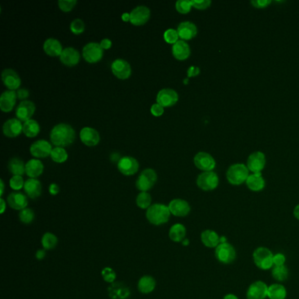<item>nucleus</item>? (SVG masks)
<instances>
[{"mask_svg": "<svg viewBox=\"0 0 299 299\" xmlns=\"http://www.w3.org/2000/svg\"><path fill=\"white\" fill-rule=\"evenodd\" d=\"M192 7L193 6H192V4H191V1L178 0L176 3V11L181 14H189Z\"/></svg>", "mask_w": 299, "mask_h": 299, "instance_id": "a18cd8bd", "label": "nucleus"}, {"mask_svg": "<svg viewBox=\"0 0 299 299\" xmlns=\"http://www.w3.org/2000/svg\"><path fill=\"white\" fill-rule=\"evenodd\" d=\"M285 262L286 257L283 254L277 253L276 255H274V258H273L274 266H283L285 264Z\"/></svg>", "mask_w": 299, "mask_h": 299, "instance_id": "864d4df0", "label": "nucleus"}, {"mask_svg": "<svg viewBox=\"0 0 299 299\" xmlns=\"http://www.w3.org/2000/svg\"><path fill=\"white\" fill-rule=\"evenodd\" d=\"M50 157L52 159L54 163H63L66 162L69 157V154L67 152L66 150L64 148L61 147H56L52 150V153Z\"/></svg>", "mask_w": 299, "mask_h": 299, "instance_id": "58836bf2", "label": "nucleus"}, {"mask_svg": "<svg viewBox=\"0 0 299 299\" xmlns=\"http://www.w3.org/2000/svg\"><path fill=\"white\" fill-rule=\"evenodd\" d=\"M70 28L74 35L78 36L83 34L85 30V24L81 19H75L74 20L71 21Z\"/></svg>", "mask_w": 299, "mask_h": 299, "instance_id": "c03bdc74", "label": "nucleus"}, {"mask_svg": "<svg viewBox=\"0 0 299 299\" xmlns=\"http://www.w3.org/2000/svg\"><path fill=\"white\" fill-rule=\"evenodd\" d=\"M293 214L294 217L297 220H299V205H298L297 206L295 207L294 211H293Z\"/></svg>", "mask_w": 299, "mask_h": 299, "instance_id": "0e129e2a", "label": "nucleus"}, {"mask_svg": "<svg viewBox=\"0 0 299 299\" xmlns=\"http://www.w3.org/2000/svg\"><path fill=\"white\" fill-rule=\"evenodd\" d=\"M151 12L150 8L145 5H139L130 13V23L133 26H143L146 23L149 22Z\"/></svg>", "mask_w": 299, "mask_h": 299, "instance_id": "f8f14e48", "label": "nucleus"}, {"mask_svg": "<svg viewBox=\"0 0 299 299\" xmlns=\"http://www.w3.org/2000/svg\"><path fill=\"white\" fill-rule=\"evenodd\" d=\"M200 238L203 244L209 248H216L221 243L220 235L211 229H207L202 232Z\"/></svg>", "mask_w": 299, "mask_h": 299, "instance_id": "7c9ffc66", "label": "nucleus"}, {"mask_svg": "<svg viewBox=\"0 0 299 299\" xmlns=\"http://www.w3.org/2000/svg\"><path fill=\"white\" fill-rule=\"evenodd\" d=\"M49 193L51 194L52 196H56L60 192V187H59V185L53 183V184L49 185Z\"/></svg>", "mask_w": 299, "mask_h": 299, "instance_id": "13d9d810", "label": "nucleus"}, {"mask_svg": "<svg viewBox=\"0 0 299 299\" xmlns=\"http://www.w3.org/2000/svg\"><path fill=\"white\" fill-rule=\"evenodd\" d=\"M268 286L262 281H254L246 290V299H265L268 298Z\"/></svg>", "mask_w": 299, "mask_h": 299, "instance_id": "6ab92c4d", "label": "nucleus"}, {"mask_svg": "<svg viewBox=\"0 0 299 299\" xmlns=\"http://www.w3.org/2000/svg\"><path fill=\"white\" fill-rule=\"evenodd\" d=\"M249 176V170L246 165L242 163H236L229 167L226 171V179L232 185H242L246 183L247 177Z\"/></svg>", "mask_w": 299, "mask_h": 299, "instance_id": "20e7f679", "label": "nucleus"}, {"mask_svg": "<svg viewBox=\"0 0 299 299\" xmlns=\"http://www.w3.org/2000/svg\"><path fill=\"white\" fill-rule=\"evenodd\" d=\"M101 276L104 279V281L110 283V284L114 282L116 277H117L114 269L111 268V267H106V268H103L101 271Z\"/></svg>", "mask_w": 299, "mask_h": 299, "instance_id": "49530a36", "label": "nucleus"}, {"mask_svg": "<svg viewBox=\"0 0 299 299\" xmlns=\"http://www.w3.org/2000/svg\"><path fill=\"white\" fill-rule=\"evenodd\" d=\"M172 55L178 61H185L190 56V48L185 40H179L172 46Z\"/></svg>", "mask_w": 299, "mask_h": 299, "instance_id": "cd10ccee", "label": "nucleus"}, {"mask_svg": "<svg viewBox=\"0 0 299 299\" xmlns=\"http://www.w3.org/2000/svg\"><path fill=\"white\" fill-rule=\"evenodd\" d=\"M53 149L49 141L39 140L32 144L30 147V153L36 159L47 158L51 155Z\"/></svg>", "mask_w": 299, "mask_h": 299, "instance_id": "4468645a", "label": "nucleus"}, {"mask_svg": "<svg viewBox=\"0 0 299 299\" xmlns=\"http://www.w3.org/2000/svg\"><path fill=\"white\" fill-rule=\"evenodd\" d=\"M28 197L19 191H14L7 197V204L12 209L22 211L28 206Z\"/></svg>", "mask_w": 299, "mask_h": 299, "instance_id": "4be33fe9", "label": "nucleus"}, {"mask_svg": "<svg viewBox=\"0 0 299 299\" xmlns=\"http://www.w3.org/2000/svg\"><path fill=\"white\" fill-rule=\"evenodd\" d=\"M23 132V124L18 119H10L3 125V133L8 138H16Z\"/></svg>", "mask_w": 299, "mask_h": 299, "instance_id": "393cba45", "label": "nucleus"}, {"mask_svg": "<svg viewBox=\"0 0 299 299\" xmlns=\"http://www.w3.org/2000/svg\"><path fill=\"white\" fill-rule=\"evenodd\" d=\"M40 132V125L36 119H30L23 123V133L28 138H35Z\"/></svg>", "mask_w": 299, "mask_h": 299, "instance_id": "c9c22d12", "label": "nucleus"}, {"mask_svg": "<svg viewBox=\"0 0 299 299\" xmlns=\"http://www.w3.org/2000/svg\"><path fill=\"white\" fill-rule=\"evenodd\" d=\"M176 30L182 40H192L198 35V27L190 21L180 23Z\"/></svg>", "mask_w": 299, "mask_h": 299, "instance_id": "b1692460", "label": "nucleus"}, {"mask_svg": "<svg viewBox=\"0 0 299 299\" xmlns=\"http://www.w3.org/2000/svg\"><path fill=\"white\" fill-rule=\"evenodd\" d=\"M10 187L14 189V191H19L24 188L25 182L22 176H13L9 181Z\"/></svg>", "mask_w": 299, "mask_h": 299, "instance_id": "09e8293b", "label": "nucleus"}, {"mask_svg": "<svg viewBox=\"0 0 299 299\" xmlns=\"http://www.w3.org/2000/svg\"><path fill=\"white\" fill-rule=\"evenodd\" d=\"M0 185H1V191H0V196H1V198H2V196H3V194H4V191H5V184H4V181H0Z\"/></svg>", "mask_w": 299, "mask_h": 299, "instance_id": "338daca9", "label": "nucleus"}, {"mask_svg": "<svg viewBox=\"0 0 299 299\" xmlns=\"http://www.w3.org/2000/svg\"><path fill=\"white\" fill-rule=\"evenodd\" d=\"M163 39L168 44L174 45L179 40V36L176 29L168 28L163 34Z\"/></svg>", "mask_w": 299, "mask_h": 299, "instance_id": "37998d69", "label": "nucleus"}, {"mask_svg": "<svg viewBox=\"0 0 299 299\" xmlns=\"http://www.w3.org/2000/svg\"><path fill=\"white\" fill-rule=\"evenodd\" d=\"M35 218H36L35 211L28 207L19 212V220L23 224H31L32 222L35 220Z\"/></svg>", "mask_w": 299, "mask_h": 299, "instance_id": "79ce46f5", "label": "nucleus"}, {"mask_svg": "<svg viewBox=\"0 0 299 299\" xmlns=\"http://www.w3.org/2000/svg\"><path fill=\"white\" fill-rule=\"evenodd\" d=\"M130 14H128V13H124L122 14V16H121V19L123 20L124 22H130Z\"/></svg>", "mask_w": 299, "mask_h": 299, "instance_id": "e2e57ef3", "label": "nucleus"}, {"mask_svg": "<svg viewBox=\"0 0 299 299\" xmlns=\"http://www.w3.org/2000/svg\"><path fill=\"white\" fill-rule=\"evenodd\" d=\"M99 44H100L102 49H104V50H108V49H110L111 48H112V41L110 39L106 38V39H103V40L100 41Z\"/></svg>", "mask_w": 299, "mask_h": 299, "instance_id": "4d7b16f0", "label": "nucleus"}, {"mask_svg": "<svg viewBox=\"0 0 299 299\" xmlns=\"http://www.w3.org/2000/svg\"><path fill=\"white\" fill-rule=\"evenodd\" d=\"M179 100L178 93L170 88L162 89L156 95V103L163 107H172Z\"/></svg>", "mask_w": 299, "mask_h": 299, "instance_id": "9b49d317", "label": "nucleus"}, {"mask_svg": "<svg viewBox=\"0 0 299 299\" xmlns=\"http://www.w3.org/2000/svg\"><path fill=\"white\" fill-rule=\"evenodd\" d=\"M120 158H121V157H120L119 154H117V153H113V154H111V161H112V162H114V163H118Z\"/></svg>", "mask_w": 299, "mask_h": 299, "instance_id": "680f3d73", "label": "nucleus"}, {"mask_svg": "<svg viewBox=\"0 0 299 299\" xmlns=\"http://www.w3.org/2000/svg\"><path fill=\"white\" fill-rule=\"evenodd\" d=\"M223 299H238V297L237 296H236V295L231 294V293H230V294L225 295L224 298H223Z\"/></svg>", "mask_w": 299, "mask_h": 299, "instance_id": "69168bd1", "label": "nucleus"}, {"mask_svg": "<svg viewBox=\"0 0 299 299\" xmlns=\"http://www.w3.org/2000/svg\"><path fill=\"white\" fill-rule=\"evenodd\" d=\"M107 291L111 299H128L131 296L129 287L122 281H114L113 283H111Z\"/></svg>", "mask_w": 299, "mask_h": 299, "instance_id": "a211bd4d", "label": "nucleus"}, {"mask_svg": "<svg viewBox=\"0 0 299 299\" xmlns=\"http://www.w3.org/2000/svg\"><path fill=\"white\" fill-rule=\"evenodd\" d=\"M274 254L265 246L257 247L253 253V260L255 266L262 270H268L274 267Z\"/></svg>", "mask_w": 299, "mask_h": 299, "instance_id": "7ed1b4c3", "label": "nucleus"}, {"mask_svg": "<svg viewBox=\"0 0 299 299\" xmlns=\"http://www.w3.org/2000/svg\"><path fill=\"white\" fill-rule=\"evenodd\" d=\"M152 198L149 192H140L136 198L137 206L142 210H148L152 205Z\"/></svg>", "mask_w": 299, "mask_h": 299, "instance_id": "a19ab883", "label": "nucleus"}, {"mask_svg": "<svg viewBox=\"0 0 299 299\" xmlns=\"http://www.w3.org/2000/svg\"><path fill=\"white\" fill-rule=\"evenodd\" d=\"M117 167L119 171L124 176H131L135 175L139 168L140 164L136 159L132 156H123L121 157L117 163Z\"/></svg>", "mask_w": 299, "mask_h": 299, "instance_id": "1a4fd4ad", "label": "nucleus"}, {"mask_svg": "<svg viewBox=\"0 0 299 299\" xmlns=\"http://www.w3.org/2000/svg\"><path fill=\"white\" fill-rule=\"evenodd\" d=\"M287 290L282 284L273 283L268 286V298L269 299H285Z\"/></svg>", "mask_w": 299, "mask_h": 299, "instance_id": "e433bc0d", "label": "nucleus"}, {"mask_svg": "<svg viewBox=\"0 0 299 299\" xmlns=\"http://www.w3.org/2000/svg\"><path fill=\"white\" fill-rule=\"evenodd\" d=\"M157 182V174L153 168H145L142 170L140 176L137 178L136 185L137 189H139L141 192H149V190L152 189Z\"/></svg>", "mask_w": 299, "mask_h": 299, "instance_id": "39448f33", "label": "nucleus"}, {"mask_svg": "<svg viewBox=\"0 0 299 299\" xmlns=\"http://www.w3.org/2000/svg\"><path fill=\"white\" fill-rule=\"evenodd\" d=\"M168 206L171 215L179 217V218L189 215L190 210H191L189 203L185 199H181V198L173 199L169 202Z\"/></svg>", "mask_w": 299, "mask_h": 299, "instance_id": "aec40b11", "label": "nucleus"}, {"mask_svg": "<svg viewBox=\"0 0 299 299\" xmlns=\"http://www.w3.org/2000/svg\"><path fill=\"white\" fill-rule=\"evenodd\" d=\"M80 140L82 143L87 147H95L100 141V134L95 128L85 127L82 128L79 132Z\"/></svg>", "mask_w": 299, "mask_h": 299, "instance_id": "412c9836", "label": "nucleus"}, {"mask_svg": "<svg viewBox=\"0 0 299 299\" xmlns=\"http://www.w3.org/2000/svg\"><path fill=\"white\" fill-rule=\"evenodd\" d=\"M191 4L194 8L198 10H206L210 7L211 5V1L210 0H193L191 1Z\"/></svg>", "mask_w": 299, "mask_h": 299, "instance_id": "8fccbe9b", "label": "nucleus"}, {"mask_svg": "<svg viewBox=\"0 0 299 299\" xmlns=\"http://www.w3.org/2000/svg\"><path fill=\"white\" fill-rule=\"evenodd\" d=\"M150 112L154 117H161L164 113V107L159 105L158 103H155L151 106Z\"/></svg>", "mask_w": 299, "mask_h": 299, "instance_id": "3c124183", "label": "nucleus"}, {"mask_svg": "<svg viewBox=\"0 0 299 299\" xmlns=\"http://www.w3.org/2000/svg\"><path fill=\"white\" fill-rule=\"evenodd\" d=\"M199 73H200V69L198 67L191 66L188 69L187 75H188V78H189V77L197 76L199 75Z\"/></svg>", "mask_w": 299, "mask_h": 299, "instance_id": "6e6d98bb", "label": "nucleus"}, {"mask_svg": "<svg viewBox=\"0 0 299 299\" xmlns=\"http://www.w3.org/2000/svg\"><path fill=\"white\" fill-rule=\"evenodd\" d=\"M0 204H1V209H0V213L3 214L6 210V202L5 201V199L3 198H0Z\"/></svg>", "mask_w": 299, "mask_h": 299, "instance_id": "052dcab7", "label": "nucleus"}, {"mask_svg": "<svg viewBox=\"0 0 299 299\" xmlns=\"http://www.w3.org/2000/svg\"><path fill=\"white\" fill-rule=\"evenodd\" d=\"M58 238L52 233H45L41 238V245L45 250H52L57 246Z\"/></svg>", "mask_w": 299, "mask_h": 299, "instance_id": "4c0bfd02", "label": "nucleus"}, {"mask_svg": "<svg viewBox=\"0 0 299 299\" xmlns=\"http://www.w3.org/2000/svg\"><path fill=\"white\" fill-rule=\"evenodd\" d=\"M83 57L88 63H97L100 62L104 56V49L97 42H89L83 49Z\"/></svg>", "mask_w": 299, "mask_h": 299, "instance_id": "6e6552de", "label": "nucleus"}, {"mask_svg": "<svg viewBox=\"0 0 299 299\" xmlns=\"http://www.w3.org/2000/svg\"><path fill=\"white\" fill-rule=\"evenodd\" d=\"M45 256H46V250L45 249H39V250H37V252H36V259L40 261V260L44 259Z\"/></svg>", "mask_w": 299, "mask_h": 299, "instance_id": "bf43d9fd", "label": "nucleus"}, {"mask_svg": "<svg viewBox=\"0 0 299 299\" xmlns=\"http://www.w3.org/2000/svg\"><path fill=\"white\" fill-rule=\"evenodd\" d=\"M1 79L3 84L9 91H18L21 79L18 73L13 69H5L1 74Z\"/></svg>", "mask_w": 299, "mask_h": 299, "instance_id": "f3484780", "label": "nucleus"}, {"mask_svg": "<svg viewBox=\"0 0 299 299\" xmlns=\"http://www.w3.org/2000/svg\"><path fill=\"white\" fill-rule=\"evenodd\" d=\"M44 171V165L39 159H31L26 163V174L29 178L37 179Z\"/></svg>", "mask_w": 299, "mask_h": 299, "instance_id": "c756f323", "label": "nucleus"}, {"mask_svg": "<svg viewBox=\"0 0 299 299\" xmlns=\"http://www.w3.org/2000/svg\"><path fill=\"white\" fill-rule=\"evenodd\" d=\"M246 185L247 188L252 191L258 192L265 188L266 183L262 176V173H257V174L249 175L246 179Z\"/></svg>", "mask_w": 299, "mask_h": 299, "instance_id": "473e14b6", "label": "nucleus"}, {"mask_svg": "<svg viewBox=\"0 0 299 299\" xmlns=\"http://www.w3.org/2000/svg\"><path fill=\"white\" fill-rule=\"evenodd\" d=\"M194 164L204 172L213 171L216 167L215 159L206 152H199L194 156Z\"/></svg>", "mask_w": 299, "mask_h": 299, "instance_id": "ddd939ff", "label": "nucleus"}, {"mask_svg": "<svg viewBox=\"0 0 299 299\" xmlns=\"http://www.w3.org/2000/svg\"><path fill=\"white\" fill-rule=\"evenodd\" d=\"M24 190L28 198L31 199H36L41 195L42 185L38 179L29 178L25 182Z\"/></svg>", "mask_w": 299, "mask_h": 299, "instance_id": "bb28decb", "label": "nucleus"}, {"mask_svg": "<svg viewBox=\"0 0 299 299\" xmlns=\"http://www.w3.org/2000/svg\"><path fill=\"white\" fill-rule=\"evenodd\" d=\"M36 110V104L34 102L30 101V100H25L19 104L15 111V114H16L17 119L24 123L27 120L32 119V117L35 114Z\"/></svg>", "mask_w": 299, "mask_h": 299, "instance_id": "dca6fc26", "label": "nucleus"}, {"mask_svg": "<svg viewBox=\"0 0 299 299\" xmlns=\"http://www.w3.org/2000/svg\"><path fill=\"white\" fill-rule=\"evenodd\" d=\"M272 2L270 0H253V1H251V5H253L255 8H258V9L266 8Z\"/></svg>", "mask_w": 299, "mask_h": 299, "instance_id": "603ef678", "label": "nucleus"}, {"mask_svg": "<svg viewBox=\"0 0 299 299\" xmlns=\"http://www.w3.org/2000/svg\"><path fill=\"white\" fill-rule=\"evenodd\" d=\"M62 44L59 40L55 38H49L45 40L43 43V50L45 53L51 57H57L62 55L63 51Z\"/></svg>", "mask_w": 299, "mask_h": 299, "instance_id": "c85d7f7f", "label": "nucleus"}, {"mask_svg": "<svg viewBox=\"0 0 299 299\" xmlns=\"http://www.w3.org/2000/svg\"><path fill=\"white\" fill-rule=\"evenodd\" d=\"M80 57L79 52L75 48L68 47L63 49L60 56V61L65 66L74 67L79 63Z\"/></svg>", "mask_w": 299, "mask_h": 299, "instance_id": "a878e982", "label": "nucleus"}, {"mask_svg": "<svg viewBox=\"0 0 299 299\" xmlns=\"http://www.w3.org/2000/svg\"><path fill=\"white\" fill-rule=\"evenodd\" d=\"M266 165V157L262 152L256 151L248 156L246 161V167L253 174L261 173Z\"/></svg>", "mask_w": 299, "mask_h": 299, "instance_id": "2eb2a0df", "label": "nucleus"}, {"mask_svg": "<svg viewBox=\"0 0 299 299\" xmlns=\"http://www.w3.org/2000/svg\"><path fill=\"white\" fill-rule=\"evenodd\" d=\"M272 277L277 281H284L289 277V269L283 266H274L272 268Z\"/></svg>", "mask_w": 299, "mask_h": 299, "instance_id": "ea45409f", "label": "nucleus"}, {"mask_svg": "<svg viewBox=\"0 0 299 299\" xmlns=\"http://www.w3.org/2000/svg\"><path fill=\"white\" fill-rule=\"evenodd\" d=\"M112 74L120 80H127L132 75L130 63L124 59H116L111 65Z\"/></svg>", "mask_w": 299, "mask_h": 299, "instance_id": "9d476101", "label": "nucleus"}, {"mask_svg": "<svg viewBox=\"0 0 299 299\" xmlns=\"http://www.w3.org/2000/svg\"><path fill=\"white\" fill-rule=\"evenodd\" d=\"M168 206L164 204H154L146 211V218L149 222L154 225L166 224L170 219Z\"/></svg>", "mask_w": 299, "mask_h": 299, "instance_id": "f03ea898", "label": "nucleus"}, {"mask_svg": "<svg viewBox=\"0 0 299 299\" xmlns=\"http://www.w3.org/2000/svg\"><path fill=\"white\" fill-rule=\"evenodd\" d=\"M182 244H183L184 246L189 245V240H188V239H185V240L182 242Z\"/></svg>", "mask_w": 299, "mask_h": 299, "instance_id": "774afa93", "label": "nucleus"}, {"mask_svg": "<svg viewBox=\"0 0 299 299\" xmlns=\"http://www.w3.org/2000/svg\"><path fill=\"white\" fill-rule=\"evenodd\" d=\"M8 169L13 176H22L26 173V164L21 159L14 157L8 163Z\"/></svg>", "mask_w": 299, "mask_h": 299, "instance_id": "f704fd0d", "label": "nucleus"}, {"mask_svg": "<svg viewBox=\"0 0 299 299\" xmlns=\"http://www.w3.org/2000/svg\"><path fill=\"white\" fill-rule=\"evenodd\" d=\"M75 140V129L69 124H57L51 129L50 141L56 147L65 148L73 144Z\"/></svg>", "mask_w": 299, "mask_h": 299, "instance_id": "f257e3e1", "label": "nucleus"}, {"mask_svg": "<svg viewBox=\"0 0 299 299\" xmlns=\"http://www.w3.org/2000/svg\"><path fill=\"white\" fill-rule=\"evenodd\" d=\"M214 254L218 262L224 265L233 263L237 256L235 248L227 242H221L216 247Z\"/></svg>", "mask_w": 299, "mask_h": 299, "instance_id": "423d86ee", "label": "nucleus"}, {"mask_svg": "<svg viewBox=\"0 0 299 299\" xmlns=\"http://www.w3.org/2000/svg\"><path fill=\"white\" fill-rule=\"evenodd\" d=\"M16 93H17V97H18V99L21 100V101L27 100V98H28V97L30 96V93H29V91L25 88L19 89L18 91L16 92Z\"/></svg>", "mask_w": 299, "mask_h": 299, "instance_id": "5fc2aeb1", "label": "nucleus"}, {"mask_svg": "<svg viewBox=\"0 0 299 299\" xmlns=\"http://www.w3.org/2000/svg\"><path fill=\"white\" fill-rule=\"evenodd\" d=\"M186 236V227L183 224L177 223L173 224L168 231V237L172 242H182Z\"/></svg>", "mask_w": 299, "mask_h": 299, "instance_id": "72a5a7b5", "label": "nucleus"}, {"mask_svg": "<svg viewBox=\"0 0 299 299\" xmlns=\"http://www.w3.org/2000/svg\"><path fill=\"white\" fill-rule=\"evenodd\" d=\"M138 290L142 294H150L154 291L156 287V281L152 276H143L138 281Z\"/></svg>", "mask_w": 299, "mask_h": 299, "instance_id": "2f4dec72", "label": "nucleus"}, {"mask_svg": "<svg viewBox=\"0 0 299 299\" xmlns=\"http://www.w3.org/2000/svg\"><path fill=\"white\" fill-rule=\"evenodd\" d=\"M77 4L76 0H59L58 1V6L62 12L69 13L75 8V5Z\"/></svg>", "mask_w": 299, "mask_h": 299, "instance_id": "de8ad7c7", "label": "nucleus"}, {"mask_svg": "<svg viewBox=\"0 0 299 299\" xmlns=\"http://www.w3.org/2000/svg\"><path fill=\"white\" fill-rule=\"evenodd\" d=\"M220 184V179L214 171L203 172L197 178V185L199 189L205 191L215 189Z\"/></svg>", "mask_w": 299, "mask_h": 299, "instance_id": "0eeeda50", "label": "nucleus"}, {"mask_svg": "<svg viewBox=\"0 0 299 299\" xmlns=\"http://www.w3.org/2000/svg\"><path fill=\"white\" fill-rule=\"evenodd\" d=\"M18 99L15 91H5L0 97V110L3 112H10L14 110L16 101Z\"/></svg>", "mask_w": 299, "mask_h": 299, "instance_id": "5701e85b", "label": "nucleus"}]
</instances>
